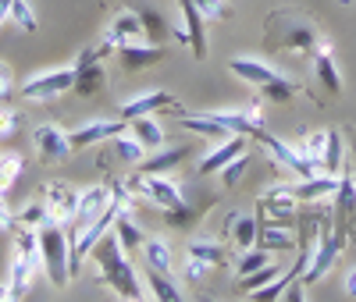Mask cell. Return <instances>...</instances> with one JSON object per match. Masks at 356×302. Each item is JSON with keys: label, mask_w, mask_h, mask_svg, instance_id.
I'll return each mask as SVG.
<instances>
[{"label": "cell", "mask_w": 356, "mask_h": 302, "mask_svg": "<svg viewBox=\"0 0 356 302\" xmlns=\"http://www.w3.org/2000/svg\"><path fill=\"white\" fill-rule=\"evenodd\" d=\"M339 181H342V174H310V178L296 181L292 192H296V199H300V206L303 203H328L339 192Z\"/></svg>", "instance_id": "cell-16"}, {"label": "cell", "mask_w": 356, "mask_h": 302, "mask_svg": "<svg viewBox=\"0 0 356 302\" xmlns=\"http://www.w3.org/2000/svg\"><path fill=\"white\" fill-rule=\"evenodd\" d=\"M15 97V72L8 60H0V100H11Z\"/></svg>", "instance_id": "cell-44"}, {"label": "cell", "mask_w": 356, "mask_h": 302, "mask_svg": "<svg viewBox=\"0 0 356 302\" xmlns=\"http://www.w3.org/2000/svg\"><path fill=\"white\" fill-rule=\"evenodd\" d=\"M122 132H129L125 117H118V121H89V125H82V128H75L68 135V142H72V153H79V149H89V146H104L107 139L122 135Z\"/></svg>", "instance_id": "cell-14"}, {"label": "cell", "mask_w": 356, "mask_h": 302, "mask_svg": "<svg viewBox=\"0 0 356 302\" xmlns=\"http://www.w3.org/2000/svg\"><path fill=\"white\" fill-rule=\"evenodd\" d=\"M33 142H36V153L43 164H61L72 157V142H68V132L61 125H50V121L40 125L33 132Z\"/></svg>", "instance_id": "cell-13"}, {"label": "cell", "mask_w": 356, "mask_h": 302, "mask_svg": "<svg viewBox=\"0 0 356 302\" xmlns=\"http://www.w3.org/2000/svg\"><path fill=\"white\" fill-rule=\"evenodd\" d=\"M22 167H25L22 153H0V196H4V192L15 185V181H18Z\"/></svg>", "instance_id": "cell-38"}, {"label": "cell", "mask_w": 356, "mask_h": 302, "mask_svg": "<svg viewBox=\"0 0 356 302\" xmlns=\"http://www.w3.org/2000/svg\"><path fill=\"white\" fill-rule=\"evenodd\" d=\"M15 224H29V228H40V224H50L43 196H36V199L29 203L25 210H18V214H15Z\"/></svg>", "instance_id": "cell-39"}, {"label": "cell", "mask_w": 356, "mask_h": 302, "mask_svg": "<svg viewBox=\"0 0 356 302\" xmlns=\"http://www.w3.org/2000/svg\"><path fill=\"white\" fill-rule=\"evenodd\" d=\"M182 270H186V281H196V285H200V281H203L207 274H211L214 267H211V263H203V260H196V256H189V253H186V267H182Z\"/></svg>", "instance_id": "cell-43"}, {"label": "cell", "mask_w": 356, "mask_h": 302, "mask_svg": "<svg viewBox=\"0 0 356 302\" xmlns=\"http://www.w3.org/2000/svg\"><path fill=\"white\" fill-rule=\"evenodd\" d=\"M346 246H349V238H342V235L332 228V221H324V228H321V235H317V246H314V256H310L307 270L300 274V281H303V285L321 281V278L335 267V260L342 256Z\"/></svg>", "instance_id": "cell-6"}, {"label": "cell", "mask_w": 356, "mask_h": 302, "mask_svg": "<svg viewBox=\"0 0 356 302\" xmlns=\"http://www.w3.org/2000/svg\"><path fill=\"white\" fill-rule=\"evenodd\" d=\"M0 302H11V288H8V285L0 288Z\"/></svg>", "instance_id": "cell-49"}, {"label": "cell", "mask_w": 356, "mask_h": 302, "mask_svg": "<svg viewBox=\"0 0 356 302\" xmlns=\"http://www.w3.org/2000/svg\"><path fill=\"white\" fill-rule=\"evenodd\" d=\"M321 28L310 15L296 11V8H282L264 18V50L267 53H314V47L321 43Z\"/></svg>", "instance_id": "cell-1"}, {"label": "cell", "mask_w": 356, "mask_h": 302, "mask_svg": "<svg viewBox=\"0 0 356 302\" xmlns=\"http://www.w3.org/2000/svg\"><path fill=\"white\" fill-rule=\"evenodd\" d=\"M275 278H278V263L271 260L267 267H260V270H253V274L239 278V295H253L257 288H264L267 281H275Z\"/></svg>", "instance_id": "cell-37"}, {"label": "cell", "mask_w": 356, "mask_h": 302, "mask_svg": "<svg viewBox=\"0 0 356 302\" xmlns=\"http://www.w3.org/2000/svg\"><path fill=\"white\" fill-rule=\"evenodd\" d=\"M18 128H22V114H18V110H11V107H0V142L15 139V135H18Z\"/></svg>", "instance_id": "cell-42"}, {"label": "cell", "mask_w": 356, "mask_h": 302, "mask_svg": "<svg viewBox=\"0 0 356 302\" xmlns=\"http://www.w3.org/2000/svg\"><path fill=\"white\" fill-rule=\"evenodd\" d=\"M321 171H328V174H342V171H346V142H342V132H339V128H328V142H324Z\"/></svg>", "instance_id": "cell-30"}, {"label": "cell", "mask_w": 356, "mask_h": 302, "mask_svg": "<svg viewBox=\"0 0 356 302\" xmlns=\"http://www.w3.org/2000/svg\"><path fill=\"white\" fill-rule=\"evenodd\" d=\"M186 253L196 256V260H203V263H211V267H225L228 263L225 246H221V242H214V238H193L189 246H186Z\"/></svg>", "instance_id": "cell-31"}, {"label": "cell", "mask_w": 356, "mask_h": 302, "mask_svg": "<svg viewBox=\"0 0 356 302\" xmlns=\"http://www.w3.org/2000/svg\"><path fill=\"white\" fill-rule=\"evenodd\" d=\"M104 40H107L114 50H118V47H125V43H146L139 15H136L132 8H125L122 15H118V18L107 25V36H104Z\"/></svg>", "instance_id": "cell-19"}, {"label": "cell", "mask_w": 356, "mask_h": 302, "mask_svg": "<svg viewBox=\"0 0 356 302\" xmlns=\"http://www.w3.org/2000/svg\"><path fill=\"white\" fill-rule=\"evenodd\" d=\"M8 18L22 28V33H40V18H36V11H33V4L29 0H11V11H8Z\"/></svg>", "instance_id": "cell-34"}, {"label": "cell", "mask_w": 356, "mask_h": 302, "mask_svg": "<svg viewBox=\"0 0 356 302\" xmlns=\"http://www.w3.org/2000/svg\"><path fill=\"white\" fill-rule=\"evenodd\" d=\"M118 114H122L125 121L132 117H143V114H186L182 110V100H178L175 93H168V89H150V93H139L132 100H125L122 107H118Z\"/></svg>", "instance_id": "cell-9"}, {"label": "cell", "mask_w": 356, "mask_h": 302, "mask_svg": "<svg viewBox=\"0 0 356 302\" xmlns=\"http://www.w3.org/2000/svg\"><path fill=\"white\" fill-rule=\"evenodd\" d=\"M346 295H349V299H356V267H349V270H346Z\"/></svg>", "instance_id": "cell-46"}, {"label": "cell", "mask_w": 356, "mask_h": 302, "mask_svg": "<svg viewBox=\"0 0 356 302\" xmlns=\"http://www.w3.org/2000/svg\"><path fill=\"white\" fill-rule=\"evenodd\" d=\"M15 228V210L4 203V196H0V231H11Z\"/></svg>", "instance_id": "cell-45"}, {"label": "cell", "mask_w": 356, "mask_h": 302, "mask_svg": "<svg viewBox=\"0 0 356 302\" xmlns=\"http://www.w3.org/2000/svg\"><path fill=\"white\" fill-rule=\"evenodd\" d=\"M349 139L353 142H346V149H349V157H353V178H356V128L349 132Z\"/></svg>", "instance_id": "cell-47"}, {"label": "cell", "mask_w": 356, "mask_h": 302, "mask_svg": "<svg viewBox=\"0 0 356 302\" xmlns=\"http://www.w3.org/2000/svg\"><path fill=\"white\" fill-rule=\"evenodd\" d=\"M43 203H47V217H50V224H72V217H75V210H79V192L72 189V185H65V181H47L43 185Z\"/></svg>", "instance_id": "cell-11"}, {"label": "cell", "mask_w": 356, "mask_h": 302, "mask_svg": "<svg viewBox=\"0 0 356 302\" xmlns=\"http://www.w3.org/2000/svg\"><path fill=\"white\" fill-rule=\"evenodd\" d=\"M324 142H328V128H321V132H307L300 142H296V149L321 171V160H324Z\"/></svg>", "instance_id": "cell-32"}, {"label": "cell", "mask_w": 356, "mask_h": 302, "mask_svg": "<svg viewBox=\"0 0 356 302\" xmlns=\"http://www.w3.org/2000/svg\"><path fill=\"white\" fill-rule=\"evenodd\" d=\"M129 181V189H132V196H143V199H154L161 210H178L186 203V196H182V189H178V181H171L168 174H129L125 178Z\"/></svg>", "instance_id": "cell-7"}, {"label": "cell", "mask_w": 356, "mask_h": 302, "mask_svg": "<svg viewBox=\"0 0 356 302\" xmlns=\"http://www.w3.org/2000/svg\"><path fill=\"white\" fill-rule=\"evenodd\" d=\"M310 65H314L317 82L328 89V97H342V75H339V65H335V47H332V40H321V43L314 47Z\"/></svg>", "instance_id": "cell-15"}, {"label": "cell", "mask_w": 356, "mask_h": 302, "mask_svg": "<svg viewBox=\"0 0 356 302\" xmlns=\"http://www.w3.org/2000/svg\"><path fill=\"white\" fill-rule=\"evenodd\" d=\"M228 72L235 78H243L246 85H257L271 103H289L296 93H300V85H296L292 78H285L282 72H275L271 65H264V60H257V57H232Z\"/></svg>", "instance_id": "cell-3"}, {"label": "cell", "mask_w": 356, "mask_h": 302, "mask_svg": "<svg viewBox=\"0 0 356 302\" xmlns=\"http://www.w3.org/2000/svg\"><path fill=\"white\" fill-rule=\"evenodd\" d=\"M129 132L146 146V149H150V153H154V149H161L164 146V128L157 125V121L150 117V114H143V117H132L129 121Z\"/></svg>", "instance_id": "cell-28"}, {"label": "cell", "mask_w": 356, "mask_h": 302, "mask_svg": "<svg viewBox=\"0 0 356 302\" xmlns=\"http://www.w3.org/2000/svg\"><path fill=\"white\" fill-rule=\"evenodd\" d=\"M36 270H43V267H40L33 256L15 253V260H11V281H8V288H11V302L29 295V288H33V278H36Z\"/></svg>", "instance_id": "cell-24"}, {"label": "cell", "mask_w": 356, "mask_h": 302, "mask_svg": "<svg viewBox=\"0 0 356 302\" xmlns=\"http://www.w3.org/2000/svg\"><path fill=\"white\" fill-rule=\"evenodd\" d=\"M189 157V142L186 146H161V149H154L150 157H143L139 164H136V171L139 174H164V171H175L178 164H182Z\"/></svg>", "instance_id": "cell-21"}, {"label": "cell", "mask_w": 356, "mask_h": 302, "mask_svg": "<svg viewBox=\"0 0 356 302\" xmlns=\"http://www.w3.org/2000/svg\"><path fill=\"white\" fill-rule=\"evenodd\" d=\"M114 235H118V242H122V249H125L129 256H132L136 249H143V238H146L143 228L129 217V210H122V214L114 217Z\"/></svg>", "instance_id": "cell-29"}, {"label": "cell", "mask_w": 356, "mask_h": 302, "mask_svg": "<svg viewBox=\"0 0 356 302\" xmlns=\"http://www.w3.org/2000/svg\"><path fill=\"white\" fill-rule=\"evenodd\" d=\"M136 15H139V22H143V36H146V43H157V47H164V40L171 36V25H168V18L154 8V4H129Z\"/></svg>", "instance_id": "cell-23"}, {"label": "cell", "mask_w": 356, "mask_h": 302, "mask_svg": "<svg viewBox=\"0 0 356 302\" xmlns=\"http://www.w3.org/2000/svg\"><path fill=\"white\" fill-rule=\"evenodd\" d=\"M143 285H150V295H154L157 302H182V288L171 281V270H157V267L146 263Z\"/></svg>", "instance_id": "cell-25"}, {"label": "cell", "mask_w": 356, "mask_h": 302, "mask_svg": "<svg viewBox=\"0 0 356 302\" xmlns=\"http://www.w3.org/2000/svg\"><path fill=\"white\" fill-rule=\"evenodd\" d=\"M104 50H100V43L97 47H82L79 50V57H75V65H72V72H75V85H72V93L75 97H82V100H89V97H97V93H104L107 89V68H104Z\"/></svg>", "instance_id": "cell-5"}, {"label": "cell", "mask_w": 356, "mask_h": 302, "mask_svg": "<svg viewBox=\"0 0 356 302\" xmlns=\"http://www.w3.org/2000/svg\"><path fill=\"white\" fill-rule=\"evenodd\" d=\"M196 11L207 18V22H228L232 18V4L228 0H193Z\"/></svg>", "instance_id": "cell-40"}, {"label": "cell", "mask_w": 356, "mask_h": 302, "mask_svg": "<svg viewBox=\"0 0 356 302\" xmlns=\"http://www.w3.org/2000/svg\"><path fill=\"white\" fill-rule=\"evenodd\" d=\"M40 256H43V270H47L50 285L65 288L72 281V270H68L72 242H68L65 224H40Z\"/></svg>", "instance_id": "cell-4"}, {"label": "cell", "mask_w": 356, "mask_h": 302, "mask_svg": "<svg viewBox=\"0 0 356 302\" xmlns=\"http://www.w3.org/2000/svg\"><path fill=\"white\" fill-rule=\"evenodd\" d=\"M296 214H300V199H296L292 185H275L260 196V217L275 221V224H289Z\"/></svg>", "instance_id": "cell-12"}, {"label": "cell", "mask_w": 356, "mask_h": 302, "mask_svg": "<svg viewBox=\"0 0 356 302\" xmlns=\"http://www.w3.org/2000/svg\"><path fill=\"white\" fill-rule=\"evenodd\" d=\"M257 228H260V221L250 217V214H232L225 221V231H228V238L235 242V249H239V253L257 246Z\"/></svg>", "instance_id": "cell-26"}, {"label": "cell", "mask_w": 356, "mask_h": 302, "mask_svg": "<svg viewBox=\"0 0 356 302\" xmlns=\"http://www.w3.org/2000/svg\"><path fill=\"white\" fill-rule=\"evenodd\" d=\"M114 53H118V65L125 72H139V68H150V65H161L164 60V47H157V43H125Z\"/></svg>", "instance_id": "cell-18"}, {"label": "cell", "mask_w": 356, "mask_h": 302, "mask_svg": "<svg viewBox=\"0 0 356 302\" xmlns=\"http://www.w3.org/2000/svg\"><path fill=\"white\" fill-rule=\"evenodd\" d=\"M89 256H93V263H97V278H100L118 299H129V302L146 299L143 278L136 274V267H132V260L125 256V249H122V242H118L114 231L100 235V242L89 249Z\"/></svg>", "instance_id": "cell-2"}, {"label": "cell", "mask_w": 356, "mask_h": 302, "mask_svg": "<svg viewBox=\"0 0 356 302\" xmlns=\"http://www.w3.org/2000/svg\"><path fill=\"white\" fill-rule=\"evenodd\" d=\"M8 11H11V0H0V25L8 22Z\"/></svg>", "instance_id": "cell-48"}, {"label": "cell", "mask_w": 356, "mask_h": 302, "mask_svg": "<svg viewBox=\"0 0 356 302\" xmlns=\"http://www.w3.org/2000/svg\"><path fill=\"white\" fill-rule=\"evenodd\" d=\"M246 167H250V157L246 153H239L232 164H225L221 167V189H235L243 181V174H246Z\"/></svg>", "instance_id": "cell-41"}, {"label": "cell", "mask_w": 356, "mask_h": 302, "mask_svg": "<svg viewBox=\"0 0 356 302\" xmlns=\"http://www.w3.org/2000/svg\"><path fill=\"white\" fill-rule=\"evenodd\" d=\"M203 210H207V203H200V206L182 203L178 210H161V214H164V224H171V228H189V224H196V221H200Z\"/></svg>", "instance_id": "cell-36"}, {"label": "cell", "mask_w": 356, "mask_h": 302, "mask_svg": "<svg viewBox=\"0 0 356 302\" xmlns=\"http://www.w3.org/2000/svg\"><path fill=\"white\" fill-rule=\"evenodd\" d=\"M257 246L278 256V253H292L296 246H300V238H296L292 231H285V224L260 221V228H257Z\"/></svg>", "instance_id": "cell-22"}, {"label": "cell", "mask_w": 356, "mask_h": 302, "mask_svg": "<svg viewBox=\"0 0 356 302\" xmlns=\"http://www.w3.org/2000/svg\"><path fill=\"white\" fill-rule=\"evenodd\" d=\"M178 11H182V25L189 33V53L193 60H207V18L196 11L193 0H178Z\"/></svg>", "instance_id": "cell-17"}, {"label": "cell", "mask_w": 356, "mask_h": 302, "mask_svg": "<svg viewBox=\"0 0 356 302\" xmlns=\"http://www.w3.org/2000/svg\"><path fill=\"white\" fill-rule=\"evenodd\" d=\"M239 153H246V135H228L225 142H218L211 153H207L203 160H200V174H214V171H221L225 164H232Z\"/></svg>", "instance_id": "cell-20"}, {"label": "cell", "mask_w": 356, "mask_h": 302, "mask_svg": "<svg viewBox=\"0 0 356 302\" xmlns=\"http://www.w3.org/2000/svg\"><path fill=\"white\" fill-rule=\"evenodd\" d=\"M107 146L114 149V160L118 164H139L146 153H150V149H146L132 132H122V135H114V139H107Z\"/></svg>", "instance_id": "cell-27"}, {"label": "cell", "mask_w": 356, "mask_h": 302, "mask_svg": "<svg viewBox=\"0 0 356 302\" xmlns=\"http://www.w3.org/2000/svg\"><path fill=\"white\" fill-rule=\"evenodd\" d=\"M72 85H75V72H72V68H54V72L33 75V78L18 89V97L29 100V103H50V100H57V97L72 93Z\"/></svg>", "instance_id": "cell-8"}, {"label": "cell", "mask_w": 356, "mask_h": 302, "mask_svg": "<svg viewBox=\"0 0 356 302\" xmlns=\"http://www.w3.org/2000/svg\"><path fill=\"white\" fill-rule=\"evenodd\" d=\"M143 260L157 270H171V246L164 238H143Z\"/></svg>", "instance_id": "cell-33"}, {"label": "cell", "mask_w": 356, "mask_h": 302, "mask_svg": "<svg viewBox=\"0 0 356 302\" xmlns=\"http://www.w3.org/2000/svg\"><path fill=\"white\" fill-rule=\"evenodd\" d=\"M111 196H114V189H111V181H104V185H93L89 192H82V199H79V210H75V217H72V224L65 228L68 235H72V246L79 242V235L93 224L104 210L111 206Z\"/></svg>", "instance_id": "cell-10"}, {"label": "cell", "mask_w": 356, "mask_h": 302, "mask_svg": "<svg viewBox=\"0 0 356 302\" xmlns=\"http://www.w3.org/2000/svg\"><path fill=\"white\" fill-rule=\"evenodd\" d=\"M275 260V253H267V249H243V256L235 260V274L239 278H246V274H253V270H260V267H267Z\"/></svg>", "instance_id": "cell-35"}]
</instances>
